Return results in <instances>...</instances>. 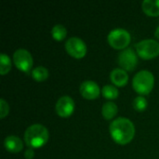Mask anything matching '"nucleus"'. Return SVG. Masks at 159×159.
<instances>
[{
  "instance_id": "20e7f679",
  "label": "nucleus",
  "mask_w": 159,
  "mask_h": 159,
  "mask_svg": "<svg viewBox=\"0 0 159 159\" xmlns=\"http://www.w3.org/2000/svg\"><path fill=\"white\" fill-rule=\"evenodd\" d=\"M107 41L113 48L124 50L129 45L131 41V35L123 28H116L109 33Z\"/></svg>"
},
{
  "instance_id": "1a4fd4ad",
  "label": "nucleus",
  "mask_w": 159,
  "mask_h": 159,
  "mask_svg": "<svg viewBox=\"0 0 159 159\" xmlns=\"http://www.w3.org/2000/svg\"><path fill=\"white\" fill-rule=\"evenodd\" d=\"M75 102L70 96H62L56 102V113L61 117H69L75 111Z\"/></svg>"
},
{
  "instance_id": "9b49d317",
  "label": "nucleus",
  "mask_w": 159,
  "mask_h": 159,
  "mask_svg": "<svg viewBox=\"0 0 159 159\" xmlns=\"http://www.w3.org/2000/svg\"><path fill=\"white\" fill-rule=\"evenodd\" d=\"M4 146L7 151L16 154L20 153L23 149V143L19 137L10 135L4 140Z\"/></svg>"
},
{
  "instance_id": "412c9836",
  "label": "nucleus",
  "mask_w": 159,
  "mask_h": 159,
  "mask_svg": "<svg viewBox=\"0 0 159 159\" xmlns=\"http://www.w3.org/2000/svg\"><path fill=\"white\" fill-rule=\"evenodd\" d=\"M34 157V150L33 148H28L24 152V157L26 159H33Z\"/></svg>"
},
{
  "instance_id": "6e6552de",
  "label": "nucleus",
  "mask_w": 159,
  "mask_h": 159,
  "mask_svg": "<svg viewBox=\"0 0 159 159\" xmlns=\"http://www.w3.org/2000/svg\"><path fill=\"white\" fill-rule=\"evenodd\" d=\"M118 63L126 72H132L138 65V56L132 48H126L119 53Z\"/></svg>"
},
{
  "instance_id": "a211bd4d",
  "label": "nucleus",
  "mask_w": 159,
  "mask_h": 159,
  "mask_svg": "<svg viewBox=\"0 0 159 159\" xmlns=\"http://www.w3.org/2000/svg\"><path fill=\"white\" fill-rule=\"evenodd\" d=\"M11 60L10 58L5 54L2 53L0 55V74L1 75H7L10 70H11Z\"/></svg>"
},
{
  "instance_id": "f8f14e48",
  "label": "nucleus",
  "mask_w": 159,
  "mask_h": 159,
  "mask_svg": "<svg viewBox=\"0 0 159 159\" xmlns=\"http://www.w3.org/2000/svg\"><path fill=\"white\" fill-rule=\"evenodd\" d=\"M110 79L112 83L116 87H125L129 81V75L122 68L114 69L110 74Z\"/></svg>"
},
{
  "instance_id": "f257e3e1",
  "label": "nucleus",
  "mask_w": 159,
  "mask_h": 159,
  "mask_svg": "<svg viewBox=\"0 0 159 159\" xmlns=\"http://www.w3.org/2000/svg\"><path fill=\"white\" fill-rule=\"evenodd\" d=\"M109 131L115 143L120 145H126L135 136V126L129 118L118 117L110 124Z\"/></svg>"
},
{
  "instance_id": "4be33fe9",
  "label": "nucleus",
  "mask_w": 159,
  "mask_h": 159,
  "mask_svg": "<svg viewBox=\"0 0 159 159\" xmlns=\"http://www.w3.org/2000/svg\"><path fill=\"white\" fill-rule=\"evenodd\" d=\"M155 36H156L157 39H159V26L157 28V30H156V32H155Z\"/></svg>"
},
{
  "instance_id": "423d86ee",
  "label": "nucleus",
  "mask_w": 159,
  "mask_h": 159,
  "mask_svg": "<svg viewBox=\"0 0 159 159\" xmlns=\"http://www.w3.org/2000/svg\"><path fill=\"white\" fill-rule=\"evenodd\" d=\"M13 62L15 66L21 72L25 74H30L31 69L34 64L33 57L31 53L24 49V48H19L17 49L13 54Z\"/></svg>"
},
{
  "instance_id": "39448f33",
  "label": "nucleus",
  "mask_w": 159,
  "mask_h": 159,
  "mask_svg": "<svg viewBox=\"0 0 159 159\" xmlns=\"http://www.w3.org/2000/svg\"><path fill=\"white\" fill-rule=\"evenodd\" d=\"M136 52L143 60H152L159 55V42L155 39H145L136 44Z\"/></svg>"
},
{
  "instance_id": "6ab92c4d",
  "label": "nucleus",
  "mask_w": 159,
  "mask_h": 159,
  "mask_svg": "<svg viewBox=\"0 0 159 159\" xmlns=\"http://www.w3.org/2000/svg\"><path fill=\"white\" fill-rule=\"evenodd\" d=\"M148 102L143 96H138L133 101V107L137 112H143L147 109Z\"/></svg>"
},
{
  "instance_id": "ddd939ff",
  "label": "nucleus",
  "mask_w": 159,
  "mask_h": 159,
  "mask_svg": "<svg viewBox=\"0 0 159 159\" xmlns=\"http://www.w3.org/2000/svg\"><path fill=\"white\" fill-rule=\"evenodd\" d=\"M143 12L150 17L159 16V0H144L142 4Z\"/></svg>"
},
{
  "instance_id": "dca6fc26",
  "label": "nucleus",
  "mask_w": 159,
  "mask_h": 159,
  "mask_svg": "<svg viewBox=\"0 0 159 159\" xmlns=\"http://www.w3.org/2000/svg\"><path fill=\"white\" fill-rule=\"evenodd\" d=\"M102 94L107 100H116L119 95V91L116 87L113 85H106L102 89Z\"/></svg>"
},
{
  "instance_id": "7ed1b4c3",
  "label": "nucleus",
  "mask_w": 159,
  "mask_h": 159,
  "mask_svg": "<svg viewBox=\"0 0 159 159\" xmlns=\"http://www.w3.org/2000/svg\"><path fill=\"white\" fill-rule=\"evenodd\" d=\"M154 86L155 76L150 71L147 70H142L138 72L132 79V88L141 96L151 93Z\"/></svg>"
},
{
  "instance_id": "aec40b11",
  "label": "nucleus",
  "mask_w": 159,
  "mask_h": 159,
  "mask_svg": "<svg viewBox=\"0 0 159 159\" xmlns=\"http://www.w3.org/2000/svg\"><path fill=\"white\" fill-rule=\"evenodd\" d=\"M8 112H9L8 103L4 99H1L0 100V117L2 119L5 118L8 115Z\"/></svg>"
},
{
  "instance_id": "4468645a",
  "label": "nucleus",
  "mask_w": 159,
  "mask_h": 159,
  "mask_svg": "<svg viewBox=\"0 0 159 159\" xmlns=\"http://www.w3.org/2000/svg\"><path fill=\"white\" fill-rule=\"evenodd\" d=\"M117 112H118V107L113 102H107L102 105V115L106 120L113 119L117 115Z\"/></svg>"
},
{
  "instance_id": "2eb2a0df",
  "label": "nucleus",
  "mask_w": 159,
  "mask_h": 159,
  "mask_svg": "<svg viewBox=\"0 0 159 159\" xmlns=\"http://www.w3.org/2000/svg\"><path fill=\"white\" fill-rule=\"evenodd\" d=\"M31 75H32V77L36 82H43L48 79L49 74H48V70L47 68H45L43 66H37L32 71Z\"/></svg>"
},
{
  "instance_id": "f03ea898",
  "label": "nucleus",
  "mask_w": 159,
  "mask_h": 159,
  "mask_svg": "<svg viewBox=\"0 0 159 159\" xmlns=\"http://www.w3.org/2000/svg\"><path fill=\"white\" fill-rule=\"evenodd\" d=\"M49 134L48 129L41 124L30 126L24 133V142L28 148L38 149L43 147L48 141Z\"/></svg>"
},
{
  "instance_id": "9d476101",
  "label": "nucleus",
  "mask_w": 159,
  "mask_h": 159,
  "mask_svg": "<svg viewBox=\"0 0 159 159\" xmlns=\"http://www.w3.org/2000/svg\"><path fill=\"white\" fill-rule=\"evenodd\" d=\"M101 90L98 84L92 80H86L82 82L79 87L80 94L86 100H95L99 98Z\"/></svg>"
},
{
  "instance_id": "f3484780",
  "label": "nucleus",
  "mask_w": 159,
  "mask_h": 159,
  "mask_svg": "<svg viewBox=\"0 0 159 159\" xmlns=\"http://www.w3.org/2000/svg\"><path fill=\"white\" fill-rule=\"evenodd\" d=\"M52 37L57 41H62L67 35V29L61 24H56L51 30Z\"/></svg>"
},
{
  "instance_id": "0eeeda50",
  "label": "nucleus",
  "mask_w": 159,
  "mask_h": 159,
  "mask_svg": "<svg viewBox=\"0 0 159 159\" xmlns=\"http://www.w3.org/2000/svg\"><path fill=\"white\" fill-rule=\"evenodd\" d=\"M66 52L75 59H82L86 56L88 48L86 43L79 37H70L64 45Z\"/></svg>"
}]
</instances>
